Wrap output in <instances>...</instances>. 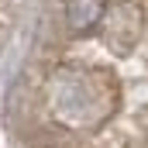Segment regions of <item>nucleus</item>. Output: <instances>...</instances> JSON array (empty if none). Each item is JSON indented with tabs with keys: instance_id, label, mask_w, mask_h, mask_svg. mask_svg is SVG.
<instances>
[{
	"instance_id": "f257e3e1",
	"label": "nucleus",
	"mask_w": 148,
	"mask_h": 148,
	"mask_svg": "<svg viewBox=\"0 0 148 148\" xmlns=\"http://www.w3.org/2000/svg\"><path fill=\"white\" fill-rule=\"evenodd\" d=\"M107 14V0H66V24L73 35H93Z\"/></svg>"
}]
</instances>
